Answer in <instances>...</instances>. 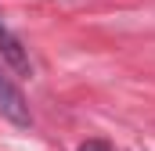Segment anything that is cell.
Wrapping results in <instances>:
<instances>
[{
	"mask_svg": "<svg viewBox=\"0 0 155 151\" xmlns=\"http://www.w3.org/2000/svg\"><path fill=\"white\" fill-rule=\"evenodd\" d=\"M0 115L15 126H33V112L25 104V94L18 90V83L7 76L4 65H0Z\"/></svg>",
	"mask_w": 155,
	"mask_h": 151,
	"instance_id": "obj_1",
	"label": "cell"
},
{
	"mask_svg": "<svg viewBox=\"0 0 155 151\" xmlns=\"http://www.w3.org/2000/svg\"><path fill=\"white\" fill-rule=\"evenodd\" d=\"M0 58L11 65V72L33 76V61H29V54H25V43H22V40L4 25V18H0Z\"/></svg>",
	"mask_w": 155,
	"mask_h": 151,
	"instance_id": "obj_2",
	"label": "cell"
},
{
	"mask_svg": "<svg viewBox=\"0 0 155 151\" xmlns=\"http://www.w3.org/2000/svg\"><path fill=\"white\" fill-rule=\"evenodd\" d=\"M79 151H108V144H105V140H87Z\"/></svg>",
	"mask_w": 155,
	"mask_h": 151,
	"instance_id": "obj_3",
	"label": "cell"
}]
</instances>
